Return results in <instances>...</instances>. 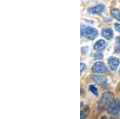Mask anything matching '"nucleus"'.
<instances>
[{
  "label": "nucleus",
  "instance_id": "nucleus-1",
  "mask_svg": "<svg viewBox=\"0 0 120 119\" xmlns=\"http://www.w3.org/2000/svg\"><path fill=\"white\" fill-rule=\"evenodd\" d=\"M114 100V95L112 93L110 92H105L102 94L101 98H100L99 103H98V108L100 110H102L106 108H108V106L111 104V102Z\"/></svg>",
  "mask_w": 120,
  "mask_h": 119
},
{
  "label": "nucleus",
  "instance_id": "nucleus-2",
  "mask_svg": "<svg viewBox=\"0 0 120 119\" xmlns=\"http://www.w3.org/2000/svg\"><path fill=\"white\" fill-rule=\"evenodd\" d=\"M81 34L90 40L94 39L98 35V32L96 29L90 27V26H82L81 28Z\"/></svg>",
  "mask_w": 120,
  "mask_h": 119
},
{
  "label": "nucleus",
  "instance_id": "nucleus-3",
  "mask_svg": "<svg viewBox=\"0 0 120 119\" xmlns=\"http://www.w3.org/2000/svg\"><path fill=\"white\" fill-rule=\"evenodd\" d=\"M108 113L111 114H118L120 113V100L119 99H116L113 100L111 102V104L107 108Z\"/></svg>",
  "mask_w": 120,
  "mask_h": 119
},
{
  "label": "nucleus",
  "instance_id": "nucleus-4",
  "mask_svg": "<svg viewBox=\"0 0 120 119\" xmlns=\"http://www.w3.org/2000/svg\"><path fill=\"white\" fill-rule=\"evenodd\" d=\"M92 71L97 74H106L108 73V70L106 66L102 62H95L92 67Z\"/></svg>",
  "mask_w": 120,
  "mask_h": 119
},
{
  "label": "nucleus",
  "instance_id": "nucleus-5",
  "mask_svg": "<svg viewBox=\"0 0 120 119\" xmlns=\"http://www.w3.org/2000/svg\"><path fill=\"white\" fill-rule=\"evenodd\" d=\"M108 64H109V66H110V69L111 70H116L119 67V64H120V60L117 58H115V57H111L108 59Z\"/></svg>",
  "mask_w": 120,
  "mask_h": 119
},
{
  "label": "nucleus",
  "instance_id": "nucleus-6",
  "mask_svg": "<svg viewBox=\"0 0 120 119\" xmlns=\"http://www.w3.org/2000/svg\"><path fill=\"white\" fill-rule=\"evenodd\" d=\"M104 10H105V6L104 5H97L95 7L88 8L87 11L89 13L92 14H100L103 12Z\"/></svg>",
  "mask_w": 120,
  "mask_h": 119
},
{
  "label": "nucleus",
  "instance_id": "nucleus-7",
  "mask_svg": "<svg viewBox=\"0 0 120 119\" xmlns=\"http://www.w3.org/2000/svg\"><path fill=\"white\" fill-rule=\"evenodd\" d=\"M102 35L106 39L111 40L114 36L113 30L111 28H103L102 30Z\"/></svg>",
  "mask_w": 120,
  "mask_h": 119
},
{
  "label": "nucleus",
  "instance_id": "nucleus-8",
  "mask_svg": "<svg viewBox=\"0 0 120 119\" xmlns=\"http://www.w3.org/2000/svg\"><path fill=\"white\" fill-rule=\"evenodd\" d=\"M106 46V43L104 41V40H102V39L98 40L97 43L94 44V49L96 51H98V52H100L101 50L105 49Z\"/></svg>",
  "mask_w": 120,
  "mask_h": 119
},
{
  "label": "nucleus",
  "instance_id": "nucleus-9",
  "mask_svg": "<svg viewBox=\"0 0 120 119\" xmlns=\"http://www.w3.org/2000/svg\"><path fill=\"white\" fill-rule=\"evenodd\" d=\"M91 77H92V79L94 80L95 82H97L98 84L103 85L104 83H106V78L104 76L94 74V75H92Z\"/></svg>",
  "mask_w": 120,
  "mask_h": 119
},
{
  "label": "nucleus",
  "instance_id": "nucleus-10",
  "mask_svg": "<svg viewBox=\"0 0 120 119\" xmlns=\"http://www.w3.org/2000/svg\"><path fill=\"white\" fill-rule=\"evenodd\" d=\"M111 15L113 18H115L116 20L120 22V11L118 9H112L111 10Z\"/></svg>",
  "mask_w": 120,
  "mask_h": 119
},
{
  "label": "nucleus",
  "instance_id": "nucleus-11",
  "mask_svg": "<svg viewBox=\"0 0 120 119\" xmlns=\"http://www.w3.org/2000/svg\"><path fill=\"white\" fill-rule=\"evenodd\" d=\"M120 51V37L116 38V47L115 48V52L118 53Z\"/></svg>",
  "mask_w": 120,
  "mask_h": 119
},
{
  "label": "nucleus",
  "instance_id": "nucleus-12",
  "mask_svg": "<svg viewBox=\"0 0 120 119\" xmlns=\"http://www.w3.org/2000/svg\"><path fill=\"white\" fill-rule=\"evenodd\" d=\"M89 113H90V110L89 109H86L85 110H82V112H81V119L86 118L87 117V115L89 114Z\"/></svg>",
  "mask_w": 120,
  "mask_h": 119
},
{
  "label": "nucleus",
  "instance_id": "nucleus-13",
  "mask_svg": "<svg viewBox=\"0 0 120 119\" xmlns=\"http://www.w3.org/2000/svg\"><path fill=\"white\" fill-rule=\"evenodd\" d=\"M89 89H90V90L91 91L94 95H96V96H98V89H97V88H96L94 86L90 85V86H89Z\"/></svg>",
  "mask_w": 120,
  "mask_h": 119
},
{
  "label": "nucleus",
  "instance_id": "nucleus-14",
  "mask_svg": "<svg viewBox=\"0 0 120 119\" xmlns=\"http://www.w3.org/2000/svg\"><path fill=\"white\" fill-rule=\"evenodd\" d=\"M102 58H103V55L100 52H98L94 54V59H102Z\"/></svg>",
  "mask_w": 120,
  "mask_h": 119
},
{
  "label": "nucleus",
  "instance_id": "nucleus-15",
  "mask_svg": "<svg viewBox=\"0 0 120 119\" xmlns=\"http://www.w3.org/2000/svg\"><path fill=\"white\" fill-rule=\"evenodd\" d=\"M80 66H81V73H82L83 71H84V70H86V66L84 64V63H81Z\"/></svg>",
  "mask_w": 120,
  "mask_h": 119
},
{
  "label": "nucleus",
  "instance_id": "nucleus-16",
  "mask_svg": "<svg viewBox=\"0 0 120 119\" xmlns=\"http://www.w3.org/2000/svg\"><path fill=\"white\" fill-rule=\"evenodd\" d=\"M115 30H117V32H119L120 33V24L116 23L115 25Z\"/></svg>",
  "mask_w": 120,
  "mask_h": 119
},
{
  "label": "nucleus",
  "instance_id": "nucleus-17",
  "mask_svg": "<svg viewBox=\"0 0 120 119\" xmlns=\"http://www.w3.org/2000/svg\"><path fill=\"white\" fill-rule=\"evenodd\" d=\"M101 119H107V118H106V117H102Z\"/></svg>",
  "mask_w": 120,
  "mask_h": 119
}]
</instances>
